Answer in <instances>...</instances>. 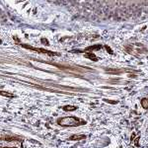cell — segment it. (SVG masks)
<instances>
[{"label":"cell","instance_id":"obj_1","mask_svg":"<svg viewBox=\"0 0 148 148\" xmlns=\"http://www.w3.org/2000/svg\"><path fill=\"white\" fill-rule=\"evenodd\" d=\"M1 148H22V142L18 139H0Z\"/></svg>","mask_w":148,"mask_h":148},{"label":"cell","instance_id":"obj_2","mask_svg":"<svg viewBox=\"0 0 148 148\" xmlns=\"http://www.w3.org/2000/svg\"><path fill=\"white\" fill-rule=\"evenodd\" d=\"M58 123L63 126H76L81 125V121L75 116H66V118L60 119L58 121Z\"/></svg>","mask_w":148,"mask_h":148},{"label":"cell","instance_id":"obj_3","mask_svg":"<svg viewBox=\"0 0 148 148\" xmlns=\"http://www.w3.org/2000/svg\"><path fill=\"white\" fill-rule=\"evenodd\" d=\"M24 47L26 49H30L31 51H38V52H42V53H47V54H49V56H56V53L54 52H51V51H45V49H37V47H32L30 46H26V45H23Z\"/></svg>","mask_w":148,"mask_h":148},{"label":"cell","instance_id":"obj_4","mask_svg":"<svg viewBox=\"0 0 148 148\" xmlns=\"http://www.w3.org/2000/svg\"><path fill=\"white\" fill-rule=\"evenodd\" d=\"M86 136L83 134H80V135H73V136L70 137L71 140H81V139H85Z\"/></svg>","mask_w":148,"mask_h":148},{"label":"cell","instance_id":"obj_5","mask_svg":"<svg viewBox=\"0 0 148 148\" xmlns=\"http://www.w3.org/2000/svg\"><path fill=\"white\" fill-rule=\"evenodd\" d=\"M141 106L144 109H148V99H146V98H143V99L141 100Z\"/></svg>","mask_w":148,"mask_h":148},{"label":"cell","instance_id":"obj_6","mask_svg":"<svg viewBox=\"0 0 148 148\" xmlns=\"http://www.w3.org/2000/svg\"><path fill=\"white\" fill-rule=\"evenodd\" d=\"M65 111H74V110H76V107H73V106H65L63 108Z\"/></svg>","mask_w":148,"mask_h":148},{"label":"cell","instance_id":"obj_7","mask_svg":"<svg viewBox=\"0 0 148 148\" xmlns=\"http://www.w3.org/2000/svg\"><path fill=\"white\" fill-rule=\"evenodd\" d=\"M138 139H139V138H136V139H135V145H136V146H138Z\"/></svg>","mask_w":148,"mask_h":148}]
</instances>
